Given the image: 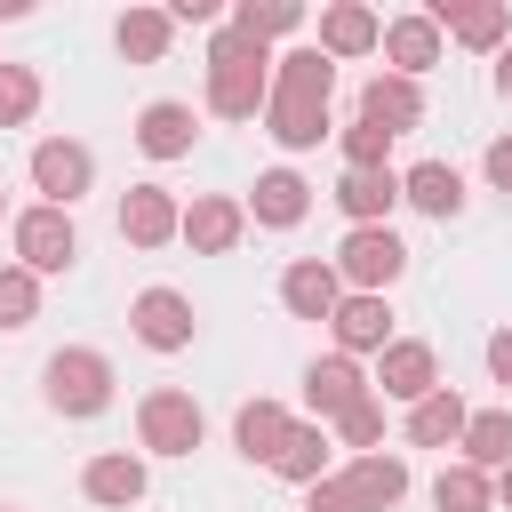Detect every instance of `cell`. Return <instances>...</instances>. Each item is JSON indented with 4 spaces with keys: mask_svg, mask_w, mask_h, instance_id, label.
I'll return each mask as SVG.
<instances>
[{
    "mask_svg": "<svg viewBox=\"0 0 512 512\" xmlns=\"http://www.w3.org/2000/svg\"><path fill=\"white\" fill-rule=\"evenodd\" d=\"M328 96H336V64H328L320 48H288L280 72H272V104H264L272 144L312 152V144L328 136Z\"/></svg>",
    "mask_w": 512,
    "mask_h": 512,
    "instance_id": "1",
    "label": "cell"
},
{
    "mask_svg": "<svg viewBox=\"0 0 512 512\" xmlns=\"http://www.w3.org/2000/svg\"><path fill=\"white\" fill-rule=\"evenodd\" d=\"M272 104V56H264V40H248V32H216V48H208V112H224V120H256Z\"/></svg>",
    "mask_w": 512,
    "mask_h": 512,
    "instance_id": "2",
    "label": "cell"
},
{
    "mask_svg": "<svg viewBox=\"0 0 512 512\" xmlns=\"http://www.w3.org/2000/svg\"><path fill=\"white\" fill-rule=\"evenodd\" d=\"M408 272V248L392 240V224H352L336 248V280H352V296H384Z\"/></svg>",
    "mask_w": 512,
    "mask_h": 512,
    "instance_id": "3",
    "label": "cell"
},
{
    "mask_svg": "<svg viewBox=\"0 0 512 512\" xmlns=\"http://www.w3.org/2000/svg\"><path fill=\"white\" fill-rule=\"evenodd\" d=\"M40 384H48V408H64V416H96V408H112V360L88 352V344L56 352V360L40 368Z\"/></svg>",
    "mask_w": 512,
    "mask_h": 512,
    "instance_id": "4",
    "label": "cell"
},
{
    "mask_svg": "<svg viewBox=\"0 0 512 512\" xmlns=\"http://www.w3.org/2000/svg\"><path fill=\"white\" fill-rule=\"evenodd\" d=\"M72 256H80L72 208H48V200H40V208L16 216V264H24V272H64Z\"/></svg>",
    "mask_w": 512,
    "mask_h": 512,
    "instance_id": "5",
    "label": "cell"
},
{
    "mask_svg": "<svg viewBox=\"0 0 512 512\" xmlns=\"http://www.w3.org/2000/svg\"><path fill=\"white\" fill-rule=\"evenodd\" d=\"M136 432H144V448H152V456H192L208 424H200V400H192V392H144Z\"/></svg>",
    "mask_w": 512,
    "mask_h": 512,
    "instance_id": "6",
    "label": "cell"
},
{
    "mask_svg": "<svg viewBox=\"0 0 512 512\" xmlns=\"http://www.w3.org/2000/svg\"><path fill=\"white\" fill-rule=\"evenodd\" d=\"M440 392V360H432V344H416V336H400V344H384V360H376V400H432Z\"/></svg>",
    "mask_w": 512,
    "mask_h": 512,
    "instance_id": "7",
    "label": "cell"
},
{
    "mask_svg": "<svg viewBox=\"0 0 512 512\" xmlns=\"http://www.w3.org/2000/svg\"><path fill=\"white\" fill-rule=\"evenodd\" d=\"M88 176H96L88 144H72V136H48V144H32V184L48 192V208H72V200L88 192Z\"/></svg>",
    "mask_w": 512,
    "mask_h": 512,
    "instance_id": "8",
    "label": "cell"
},
{
    "mask_svg": "<svg viewBox=\"0 0 512 512\" xmlns=\"http://www.w3.org/2000/svg\"><path fill=\"white\" fill-rule=\"evenodd\" d=\"M128 328H136V344H152V352H184V344H192V304H184L176 288H144V296L128 304Z\"/></svg>",
    "mask_w": 512,
    "mask_h": 512,
    "instance_id": "9",
    "label": "cell"
},
{
    "mask_svg": "<svg viewBox=\"0 0 512 512\" xmlns=\"http://www.w3.org/2000/svg\"><path fill=\"white\" fill-rule=\"evenodd\" d=\"M184 232V208H176V192H160V184H136L128 200H120V240H136V248H160V240H176Z\"/></svg>",
    "mask_w": 512,
    "mask_h": 512,
    "instance_id": "10",
    "label": "cell"
},
{
    "mask_svg": "<svg viewBox=\"0 0 512 512\" xmlns=\"http://www.w3.org/2000/svg\"><path fill=\"white\" fill-rule=\"evenodd\" d=\"M240 232H248V208H240V200H224V192H200V200L184 208V240H192L200 256H232V248H240Z\"/></svg>",
    "mask_w": 512,
    "mask_h": 512,
    "instance_id": "11",
    "label": "cell"
},
{
    "mask_svg": "<svg viewBox=\"0 0 512 512\" xmlns=\"http://www.w3.org/2000/svg\"><path fill=\"white\" fill-rule=\"evenodd\" d=\"M280 304H288L296 320H336V304H344V280H336V264H320V256L288 264V272H280Z\"/></svg>",
    "mask_w": 512,
    "mask_h": 512,
    "instance_id": "12",
    "label": "cell"
},
{
    "mask_svg": "<svg viewBox=\"0 0 512 512\" xmlns=\"http://www.w3.org/2000/svg\"><path fill=\"white\" fill-rule=\"evenodd\" d=\"M368 392H376V384H368V376H360V368H352L344 352H336V360H312V368H304V400H312L320 416H336V424H344V416H352V408H360Z\"/></svg>",
    "mask_w": 512,
    "mask_h": 512,
    "instance_id": "13",
    "label": "cell"
},
{
    "mask_svg": "<svg viewBox=\"0 0 512 512\" xmlns=\"http://www.w3.org/2000/svg\"><path fill=\"white\" fill-rule=\"evenodd\" d=\"M336 480L352 488V504H360V512H392V504L408 496V464H400V456H384V448H376V456H352Z\"/></svg>",
    "mask_w": 512,
    "mask_h": 512,
    "instance_id": "14",
    "label": "cell"
},
{
    "mask_svg": "<svg viewBox=\"0 0 512 512\" xmlns=\"http://www.w3.org/2000/svg\"><path fill=\"white\" fill-rule=\"evenodd\" d=\"M440 32H456L464 48H504V32H512V16L496 8V0H432L424 8Z\"/></svg>",
    "mask_w": 512,
    "mask_h": 512,
    "instance_id": "15",
    "label": "cell"
},
{
    "mask_svg": "<svg viewBox=\"0 0 512 512\" xmlns=\"http://www.w3.org/2000/svg\"><path fill=\"white\" fill-rule=\"evenodd\" d=\"M360 120H376V128H392V136H408V128L424 120V88H416V80H400V72H376V80L360 88Z\"/></svg>",
    "mask_w": 512,
    "mask_h": 512,
    "instance_id": "16",
    "label": "cell"
},
{
    "mask_svg": "<svg viewBox=\"0 0 512 512\" xmlns=\"http://www.w3.org/2000/svg\"><path fill=\"white\" fill-rule=\"evenodd\" d=\"M304 208H312V184H304L296 168H264V176H256V192H248V216H256V224H272V232L304 224Z\"/></svg>",
    "mask_w": 512,
    "mask_h": 512,
    "instance_id": "17",
    "label": "cell"
},
{
    "mask_svg": "<svg viewBox=\"0 0 512 512\" xmlns=\"http://www.w3.org/2000/svg\"><path fill=\"white\" fill-rule=\"evenodd\" d=\"M368 48H384V24H376V8H360V0H336V8L320 16V56L336 64V56H368Z\"/></svg>",
    "mask_w": 512,
    "mask_h": 512,
    "instance_id": "18",
    "label": "cell"
},
{
    "mask_svg": "<svg viewBox=\"0 0 512 512\" xmlns=\"http://www.w3.org/2000/svg\"><path fill=\"white\" fill-rule=\"evenodd\" d=\"M384 56H392L400 80L432 72V64H440V24H432V16H392V24H384Z\"/></svg>",
    "mask_w": 512,
    "mask_h": 512,
    "instance_id": "19",
    "label": "cell"
},
{
    "mask_svg": "<svg viewBox=\"0 0 512 512\" xmlns=\"http://www.w3.org/2000/svg\"><path fill=\"white\" fill-rule=\"evenodd\" d=\"M192 136H200L192 104H144V112H136V144H144L152 160H184Z\"/></svg>",
    "mask_w": 512,
    "mask_h": 512,
    "instance_id": "20",
    "label": "cell"
},
{
    "mask_svg": "<svg viewBox=\"0 0 512 512\" xmlns=\"http://www.w3.org/2000/svg\"><path fill=\"white\" fill-rule=\"evenodd\" d=\"M328 328H336L344 360H352V352H384V344H392V312H384V296H344Z\"/></svg>",
    "mask_w": 512,
    "mask_h": 512,
    "instance_id": "21",
    "label": "cell"
},
{
    "mask_svg": "<svg viewBox=\"0 0 512 512\" xmlns=\"http://www.w3.org/2000/svg\"><path fill=\"white\" fill-rule=\"evenodd\" d=\"M80 488H88V504H112V512H128V504H144V464L136 456H88V472H80Z\"/></svg>",
    "mask_w": 512,
    "mask_h": 512,
    "instance_id": "22",
    "label": "cell"
},
{
    "mask_svg": "<svg viewBox=\"0 0 512 512\" xmlns=\"http://www.w3.org/2000/svg\"><path fill=\"white\" fill-rule=\"evenodd\" d=\"M392 200H400V176H392V168H352V176L336 184V208H344L352 224H384Z\"/></svg>",
    "mask_w": 512,
    "mask_h": 512,
    "instance_id": "23",
    "label": "cell"
},
{
    "mask_svg": "<svg viewBox=\"0 0 512 512\" xmlns=\"http://www.w3.org/2000/svg\"><path fill=\"white\" fill-rule=\"evenodd\" d=\"M464 424H472V408H464L448 384H440L432 400H416V408H408V440H416V448H456V440H464Z\"/></svg>",
    "mask_w": 512,
    "mask_h": 512,
    "instance_id": "24",
    "label": "cell"
},
{
    "mask_svg": "<svg viewBox=\"0 0 512 512\" xmlns=\"http://www.w3.org/2000/svg\"><path fill=\"white\" fill-rule=\"evenodd\" d=\"M400 200H416L424 216H440V224H448V216L464 208V176H456L448 160H424V168H408V176H400Z\"/></svg>",
    "mask_w": 512,
    "mask_h": 512,
    "instance_id": "25",
    "label": "cell"
},
{
    "mask_svg": "<svg viewBox=\"0 0 512 512\" xmlns=\"http://www.w3.org/2000/svg\"><path fill=\"white\" fill-rule=\"evenodd\" d=\"M232 440H240L248 464H272L280 440H288V408H280V400H248V408L232 416Z\"/></svg>",
    "mask_w": 512,
    "mask_h": 512,
    "instance_id": "26",
    "label": "cell"
},
{
    "mask_svg": "<svg viewBox=\"0 0 512 512\" xmlns=\"http://www.w3.org/2000/svg\"><path fill=\"white\" fill-rule=\"evenodd\" d=\"M456 448H464V464H472V472H504V464H512V408H488V416H472Z\"/></svg>",
    "mask_w": 512,
    "mask_h": 512,
    "instance_id": "27",
    "label": "cell"
},
{
    "mask_svg": "<svg viewBox=\"0 0 512 512\" xmlns=\"http://www.w3.org/2000/svg\"><path fill=\"white\" fill-rule=\"evenodd\" d=\"M272 472L280 480H328V432L320 424H288V440H280V456H272Z\"/></svg>",
    "mask_w": 512,
    "mask_h": 512,
    "instance_id": "28",
    "label": "cell"
},
{
    "mask_svg": "<svg viewBox=\"0 0 512 512\" xmlns=\"http://www.w3.org/2000/svg\"><path fill=\"white\" fill-rule=\"evenodd\" d=\"M168 32H176V16H168V8H128V16H120V56L160 64V56H168Z\"/></svg>",
    "mask_w": 512,
    "mask_h": 512,
    "instance_id": "29",
    "label": "cell"
},
{
    "mask_svg": "<svg viewBox=\"0 0 512 512\" xmlns=\"http://www.w3.org/2000/svg\"><path fill=\"white\" fill-rule=\"evenodd\" d=\"M432 504H440V512H488V504H496V480L472 472V464H448V472L432 480Z\"/></svg>",
    "mask_w": 512,
    "mask_h": 512,
    "instance_id": "30",
    "label": "cell"
},
{
    "mask_svg": "<svg viewBox=\"0 0 512 512\" xmlns=\"http://www.w3.org/2000/svg\"><path fill=\"white\" fill-rule=\"evenodd\" d=\"M40 320V272L0 264V328H32Z\"/></svg>",
    "mask_w": 512,
    "mask_h": 512,
    "instance_id": "31",
    "label": "cell"
},
{
    "mask_svg": "<svg viewBox=\"0 0 512 512\" xmlns=\"http://www.w3.org/2000/svg\"><path fill=\"white\" fill-rule=\"evenodd\" d=\"M296 24H304L296 0H240L232 8V32H248V40H272V32H296Z\"/></svg>",
    "mask_w": 512,
    "mask_h": 512,
    "instance_id": "32",
    "label": "cell"
},
{
    "mask_svg": "<svg viewBox=\"0 0 512 512\" xmlns=\"http://www.w3.org/2000/svg\"><path fill=\"white\" fill-rule=\"evenodd\" d=\"M40 112V72L32 64H0V128H24Z\"/></svg>",
    "mask_w": 512,
    "mask_h": 512,
    "instance_id": "33",
    "label": "cell"
},
{
    "mask_svg": "<svg viewBox=\"0 0 512 512\" xmlns=\"http://www.w3.org/2000/svg\"><path fill=\"white\" fill-rule=\"evenodd\" d=\"M384 152H392V128H376V120H352L344 128V160L352 168H384Z\"/></svg>",
    "mask_w": 512,
    "mask_h": 512,
    "instance_id": "34",
    "label": "cell"
},
{
    "mask_svg": "<svg viewBox=\"0 0 512 512\" xmlns=\"http://www.w3.org/2000/svg\"><path fill=\"white\" fill-rule=\"evenodd\" d=\"M336 432H344V440H352V448H368V456H376V440H384V400H376V392H368V400H360V408H352V416H344V424H336Z\"/></svg>",
    "mask_w": 512,
    "mask_h": 512,
    "instance_id": "35",
    "label": "cell"
},
{
    "mask_svg": "<svg viewBox=\"0 0 512 512\" xmlns=\"http://www.w3.org/2000/svg\"><path fill=\"white\" fill-rule=\"evenodd\" d=\"M304 512H360V504H352V488H344V480H312Z\"/></svg>",
    "mask_w": 512,
    "mask_h": 512,
    "instance_id": "36",
    "label": "cell"
},
{
    "mask_svg": "<svg viewBox=\"0 0 512 512\" xmlns=\"http://www.w3.org/2000/svg\"><path fill=\"white\" fill-rule=\"evenodd\" d=\"M488 376H496V384H512V328H496V336H488Z\"/></svg>",
    "mask_w": 512,
    "mask_h": 512,
    "instance_id": "37",
    "label": "cell"
},
{
    "mask_svg": "<svg viewBox=\"0 0 512 512\" xmlns=\"http://www.w3.org/2000/svg\"><path fill=\"white\" fill-rule=\"evenodd\" d=\"M488 184H496V192H512V136H496V144H488Z\"/></svg>",
    "mask_w": 512,
    "mask_h": 512,
    "instance_id": "38",
    "label": "cell"
},
{
    "mask_svg": "<svg viewBox=\"0 0 512 512\" xmlns=\"http://www.w3.org/2000/svg\"><path fill=\"white\" fill-rule=\"evenodd\" d=\"M496 504H504V512H512V464H504V472H496Z\"/></svg>",
    "mask_w": 512,
    "mask_h": 512,
    "instance_id": "39",
    "label": "cell"
},
{
    "mask_svg": "<svg viewBox=\"0 0 512 512\" xmlns=\"http://www.w3.org/2000/svg\"><path fill=\"white\" fill-rule=\"evenodd\" d=\"M496 88H504V96H512V48H504V56H496Z\"/></svg>",
    "mask_w": 512,
    "mask_h": 512,
    "instance_id": "40",
    "label": "cell"
},
{
    "mask_svg": "<svg viewBox=\"0 0 512 512\" xmlns=\"http://www.w3.org/2000/svg\"><path fill=\"white\" fill-rule=\"evenodd\" d=\"M0 208H8V192H0Z\"/></svg>",
    "mask_w": 512,
    "mask_h": 512,
    "instance_id": "41",
    "label": "cell"
},
{
    "mask_svg": "<svg viewBox=\"0 0 512 512\" xmlns=\"http://www.w3.org/2000/svg\"><path fill=\"white\" fill-rule=\"evenodd\" d=\"M0 512H8V504H0Z\"/></svg>",
    "mask_w": 512,
    "mask_h": 512,
    "instance_id": "42",
    "label": "cell"
}]
</instances>
